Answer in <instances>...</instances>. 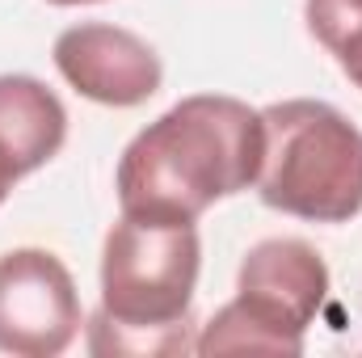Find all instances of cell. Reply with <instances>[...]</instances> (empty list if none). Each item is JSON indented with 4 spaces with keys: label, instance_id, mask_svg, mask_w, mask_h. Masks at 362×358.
<instances>
[{
    "label": "cell",
    "instance_id": "cell-1",
    "mask_svg": "<svg viewBox=\"0 0 362 358\" xmlns=\"http://www.w3.org/2000/svg\"><path fill=\"white\" fill-rule=\"evenodd\" d=\"M266 122L240 97L194 93L148 122L118 161V207L135 219L194 224L219 198L257 185Z\"/></svg>",
    "mask_w": 362,
    "mask_h": 358
},
{
    "label": "cell",
    "instance_id": "cell-2",
    "mask_svg": "<svg viewBox=\"0 0 362 358\" xmlns=\"http://www.w3.org/2000/svg\"><path fill=\"white\" fill-rule=\"evenodd\" d=\"M198 266L194 224L122 215L101 249V308L89 321V350L97 358L189 354Z\"/></svg>",
    "mask_w": 362,
    "mask_h": 358
},
{
    "label": "cell",
    "instance_id": "cell-3",
    "mask_svg": "<svg viewBox=\"0 0 362 358\" xmlns=\"http://www.w3.org/2000/svg\"><path fill=\"white\" fill-rule=\"evenodd\" d=\"M262 202L312 224H350L362 211V131L329 101L291 97L262 110Z\"/></svg>",
    "mask_w": 362,
    "mask_h": 358
},
{
    "label": "cell",
    "instance_id": "cell-4",
    "mask_svg": "<svg viewBox=\"0 0 362 358\" xmlns=\"http://www.w3.org/2000/svg\"><path fill=\"white\" fill-rule=\"evenodd\" d=\"M329 299L325 258L295 236H274L245 253L236 299L194 337V354H303V333Z\"/></svg>",
    "mask_w": 362,
    "mask_h": 358
},
{
    "label": "cell",
    "instance_id": "cell-5",
    "mask_svg": "<svg viewBox=\"0 0 362 358\" xmlns=\"http://www.w3.org/2000/svg\"><path fill=\"white\" fill-rule=\"evenodd\" d=\"M81 295L68 266L47 249L0 258V350L13 358H55L81 333Z\"/></svg>",
    "mask_w": 362,
    "mask_h": 358
},
{
    "label": "cell",
    "instance_id": "cell-6",
    "mask_svg": "<svg viewBox=\"0 0 362 358\" xmlns=\"http://www.w3.org/2000/svg\"><path fill=\"white\" fill-rule=\"evenodd\" d=\"M55 68L59 76L97 105L131 110L160 93L165 68L160 55L131 30L81 21L55 38Z\"/></svg>",
    "mask_w": 362,
    "mask_h": 358
},
{
    "label": "cell",
    "instance_id": "cell-7",
    "mask_svg": "<svg viewBox=\"0 0 362 358\" xmlns=\"http://www.w3.org/2000/svg\"><path fill=\"white\" fill-rule=\"evenodd\" d=\"M68 139V110L34 76H0V181L42 169Z\"/></svg>",
    "mask_w": 362,
    "mask_h": 358
},
{
    "label": "cell",
    "instance_id": "cell-8",
    "mask_svg": "<svg viewBox=\"0 0 362 358\" xmlns=\"http://www.w3.org/2000/svg\"><path fill=\"white\" fill-rule=\"evenodd\" d=\"M312 38L337 59V68L362 89V0H308L303 4Z\"/></svg>",
    "mask_w": 362,
    "mask_h": 358
},
{
    "label": "cell",
    "instance_id": "cell-9",
    "mask_svg": "<svg viewBox=\"0 0 362 358\" xmlns=\"http://www.w3.org/2000/svg\"><path fill=\"white\" fill-rule=\"evenodd\" d=\"M47 4H59V8H72V4H101V0H47Z\"/></svg>",
    "mask_w": 362,
    "mask_h": 358
},
{
    "label": "cell",
    "instance_id": "cell-10",
    "mask_svg": "<svg viewBox=\"0 0 362 358\" xmlns=\"http://www.w3.org/2000/svg\"><path fill=\"white\" fill-rule=\"evenodd\" d=\"M4 198H8V181H0V202H4Z\"/></svg>",
    "mask_w": 362,
    "mask_h": 358
}]
</instances>
